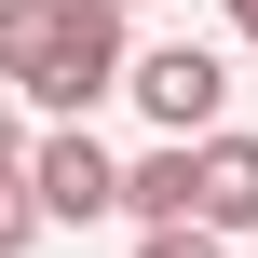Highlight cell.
Listing matches in <instances>:
<instances>
[{
	"label": "cell",
	"mask_w": 258,
	"mask_h": 258,
	"mask_svg": "<svg viewBox=\"0 0 258 258\" xmlns=\"http://www.w3.org/2000/svg\"><path fill=\"white\" fill-rule=\"evenodd\" d=\"M122 68H136V41H122V14L109 0H54V68L27 82L54 122H82L95 95H122Z\"/></svg>",
	"instance_id": "cell-1"
},
{
	"label": "cell",
	"mask_w": 258,
	"mask_h": 258,
	"mask_svg": "<svg viewBox=\"0 0 258 258\" xmlns=\"http://www.w3.org/2000/svg\"><path fill=\"white\" fill-rule=\"evenodd\" d=\"M122 95L163 122V150H190V136H218V95H231V68H218L204 41H150V54L122 68Z\"/></svg>",
	"instance_id": "cell-2"
},
{
	"label": "cell",
	"mask_w": 258,
	"mask_h": 258,
	"mask_svg": "<svg viewBox=\"0 0 258 258\" xmlns=\"http://www.w3.org/2000/svg\"><path fill=\"white\" fill-rule=\"evenodd\" d=\"M27 204H41V231H54V218L95 231V218H122V163H109L82 122H54V136H27Z\"/></svg>",
	"instance_id": "cell-3"
},
{
	"label": "cell",
	"mask_w": 258,
	"mask_h": 258,
	"mask_svg": "<svg viewBox=\"0 0 258 258\" xmlns=\"http://www.w3.org/2000/svg\"><path fill=\"white\" fill-rule=\"evenodd\" d=\"M190 231H258V136H204L190 150Z\"/></svg>",
	"instance_id": "cell-4"
},
{
	"label": "cell",
	"mask_w": 258,
	"mask_h": 258,
	"mask_svg": "<svg viewBox=\"0 0 258 258\" xmlns=\"http://www.w3.org/2000/svg\"><path fill=\"white\" fill-rule=\"evenodd\" d=\"M122 218L136 231H190V150H136L122 163Z\"/></svg>",
	"instance_id": "cell-5"
},
{
	"label": "cell",
	"mask_w": 258,
	"mask_h": 258,
	"mask_svg": "<svg viewBox=\"0 0 258 258\" xmlns=\"http://www.w3.org/2000/svg\"><path fill=\"white\" fill-rule=\"evenodd\" d=\"M54 68V0H0V82H41Z\"/></svg>",
	"instance_id": "cell-6"
},
{
	"label": "cell",
	"mask_w": 258,
	"mask_h": 258,
	"mask_svg": "<svg viewBox=\"0 0 258 258\" xmlns=\"http://www.w3.org/2000/svg\"><path fill=\"white\" fill-rule=\"evenodd\" d=\"M41 245V204H27V177H0V258H27Z\"/></svg>",
	"instance_id": "cell-7"
},
{
	"label": "cell",
	"mask_w": 258,
	"mask_h": 258,
	"mask_svg": "<svg viewBox=\"0 0 258 258\" xmlns=\"http://www.w3.org/2000/svg\"><path fill=\"white\" fill-rule=\"evenodd\" d=\"M136 258H218V231H136Z\"/></svg>",
	"instance_id": "cell-8"
},
{
	"label": "cell",
	"mask_w": 258,
	"mask_h": 258,
	"mask_svg": "<svg viewBox=\"0 0 258 258\" xmlns=\"http://www.w3.org/2000/svg\"><path fill=\"white\" fill-rule=\"evenodd\" d=\"M231 27H245V41H258V0H231Z\"/></svg>",
	"instance_id": "cell-9"
},
{
	"label": "cell",
	"mask_w": 258,
	"mask_h": 258,
	"mask_svg": "<svg viewBox=\"0 0 258 258\" xmlns=\"http://www.w3.org/2000/svg\"><path fill=\"white\" fill-rule=\"evenodd\" d=\"M109 14H136V0H109Z\"/></svg>",
	"instance_id": "cell-10"
}]
</instances>
